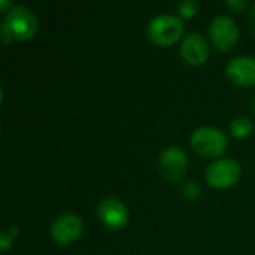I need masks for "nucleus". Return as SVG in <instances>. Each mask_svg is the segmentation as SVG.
Here are the masks:
<instances>
[{
	"mask_svg": "<svg viewBox=\"0 0 255 255\" xmlns=\"http://www.w3.org/2000/svg\"><path fill=\"white\" fill-rule=\"evenodd\" d=\"M39 22L36 13L25 6H13L6 12L1 24V39L3 42L27 40L33 37L37 31Z\"/></svg>",
	"mask_w": 255,
	"mask_h": 255,
	"instance_id": "obj_1",
	"label": "nucleus"
},
{
	"mask_svg": "<svg viewBox=\"0 0 255 255\" xmlns=\"http://www.w3.org/2000/svg\"><path fill=\"white\" fill-rule=\"evenodd\" d=\"M184 33V22L179 16L170 13H160L154 16L146 27V34L151 42L160 46L176 43Z\"/></svg>",
	"mask_w": 255,
	"mask_h": 255,
	"instance_id": "obj_2",
	"label": "nucleus"
},
{
	"mask_svg": "<svg viewBox=\"0 0 255 255\" xmlns=\"http://www.w3.org/2000/svg\"><path fill=\"white\" fill-rule=\"evenodd\" d=\"M193 149L205 157L223 155L227 149V137L224 131L217 127H199L193 131L190 137Z\"/></svg>",
	"mask_w": 255,
	"mask_h": 255,
	"instance_id": "obj_3",
	"label": "nucleus"
},
{
	"mask_svg": "<svg viewBox=\"0 0 255 255\" xmlns=\"http://www.w3.org/2000/svg\"><path fill=\"white\" fill-rule=\"evenodd\" d=\"M241 178V164L232 158H220L206 169V181L212 188L224 190L235 185Z\"/></svg>",
	"mask_w": 255,
	"mask_h": 255,
	"instance_id": "obj_4",
	"label": "nucleus"
},
{
	"mask_svg": "<svg viewBox=\"0 0 255 255\" xmlns=\"http://www.w3.org/2000/svg\"><path fill=\"white\" fill-rule=\"evenodd\" d=\"M209 36L215 48L220 51H229L239 39V27L233 18L227 15H218L211 21Z\"/></svg>",
	"mask_w": 255,
	"mask_h": 255,
	"instance_id": "obj_5",
	"label": "nucleus"
},
{
	"mask_svg": "<svg viewBox=\"0 0 255 255\" xmlns=\"http://www.w3.org/2000/svg\"><path fill=\"white\" fill-rule=\"evenodd\" d=\"M84 230V223L81 217L72 212H66L54 220L51 224L49 233L55 244L58 245H69L79 239Z\"/></svg>",
	"mask_w": 255,
	"mask_h": 255,
	"instance_id": "obj_6",
	"label": "nucleus"
},
{
	"mask_svg": "<svg viewBox=\"0 0 255 255\" xmlns=\"http://www.w3.org/2000/svg\"><path fill=\"white\" fill-rule=\"evenodd\" d=\"M188 167V158L182 148L169 146L160 155V172L169 182H178L182 179Z\"/></svg>",
	"mask_w": 255,
	"mask_h": 255,
	"instance_id": "obj_7",
	"label": "nucleus"
},
{
	"mask_svg": "<svg viewBox=\"0 0 255 255\" xmlns=\"http://www.w3.org/2000/svg\"><path fill=\"white\" fill-rule=\"evenodd\" d=\"M97 215L106 227L114 229V230L126 227L130 220L127 206L121 200L114 199V197L103 199L97 205Z\"/></svg>",
	"mask_w": 255,
	"mask_h": 255,
	"instance_id": "obj_8",
	"label": "nucleus"
},
{
	"mask_svg": "<svg viewBox=\"0 0 255 255\" xmlns=\"http://www.w3.org/2000/svg\"><path fill=\"white\" fill-rule=\"evenodd\" d=\"M182 60L190 66H200L206 63L209 57L208 40L200 33H190L184 37L181 43Z\"/></svg>",
	"mask_w": 255,
	"mask_h": 255,
	"instance_id": "obj_9",
	"label": "nucleus"
},
{
	"mask_svg": "<svg viewBox=\"0 0 255 255\" xmlns=\"http://www.w3.org/2000/svg\"><path fill=\"white\" fill-rule=\"evenodd\" d=\"M229 79L239 87H251L255 84V58L254 57H235L226 66Z\"/></svg>",
	"mask_w": 255,
	"mask_h": 255,
	"instance_id": "obj_10",
	"label": "nucleus"
},
{
	"mask_svg": "<svg viewBox=\"0 0 255 255\" xmlns=\"http://www.w3.org/2000/svg\"><path fill=\"white\" fill-rule=\"evenodd\" d=\"M253 130H254V124L247 117L235 118L230 124V131L238 139H245L247 136H250L253 133Z\"/></svg>",
	"mask_w": 255,
	"mask_h": 255,
	"instance_id": "obj_11",
	"label": "nucleus"
},
{
	"mask_svg": "<svg viewBox=\"0 0 255 255\" xmlns=\"http://www.w3.org/2000/svg\"><path fill=\"white\" fill-rule=\"evenodd\" d=\"M199 10V3L196 0H184L178 4V12L182 18H193Z\"/></svg>",
	"mask_w": 255,
	"mask_h": 255,
	"instance_id": "obj_12",
	"label": "nucleus"
},
{
	"mask_svg": "<svg viewBox=\"0 0 255 255\" xmlns=\"http://www.w3.org/2000/svg\"><path fill=\"white\" fill-rule=\"evenodd\" d=\"M18 235V229L16 227H10L7 232H3L1 236H0V248H1V253H6L9 250V247L12 245L15 236Z\"/></svg>",
	"mask_w": 255,
	"mask_h": 255,
	"instance_id": "obj_13",
	"label": "nucleus"
},
{
	"mask_svg": "<svg viewBox=\"0 0 255 255\" xmlns=\"http://www.w3.org/2000/svg\"><path fill=\"white\" fill-rule=\"evenodd\" d=\"M184 194H185V197H188V199H196V197L200 194V188H199V185H197L194 181L187 182V184L184 185Z\"/></svg>",
	"mask_w": 255,
	"mask_h": 255,
	"instance_id": "obj_14",
	"label": "nucleus"
},
{
	"mask_svg": "<svg viewBox=\"0 0 255 255\" xmlns=\"http://www.w3.org/2000/svg\"><path fill=\"white\" fill-rule=\"evenodd\" d=\"M226 4L229 7H232L233 10H242V9H245L248 6V3L245 0H227Z\"/></svg>",
	"mask_w": 255,
	"mask_h": 255,
	"instance_id": "obj_15",
	"label": "nucleus"
},
{
	"mask_svg": "<svg viewBox=\"0 0 255 255\" xmlns=\"http://www.w3.org/2000/svg\"><path fill=\"white\" fill-rule=\"evenodd\" d=\"M248 27H250V31L251 34L255 37V3L253 4L250 13H248Z\"/></svg>",
	"mask_w": 255,
	"mask_h": 255,
	"instance_id": "obj_16",
	"label": "nucleus"
},
{
	"mask_svg": "<svg viewBox=\"0 0 255 255\" xmlns=\"http://www.w3.org/2000/svg\"><path fill=\"white\" fill-rule=\"evenodd\" d=\"M7 7L12 9V7H13L12 3H9V1H6V0H1V1H0V10H1V12H7V10H6Z\"/></svg>",
	"mask_w": 255,
	"mask_h": 255,
	"instance_id": "obj_17",
	"label": "nucleus"
}]
</instances>
